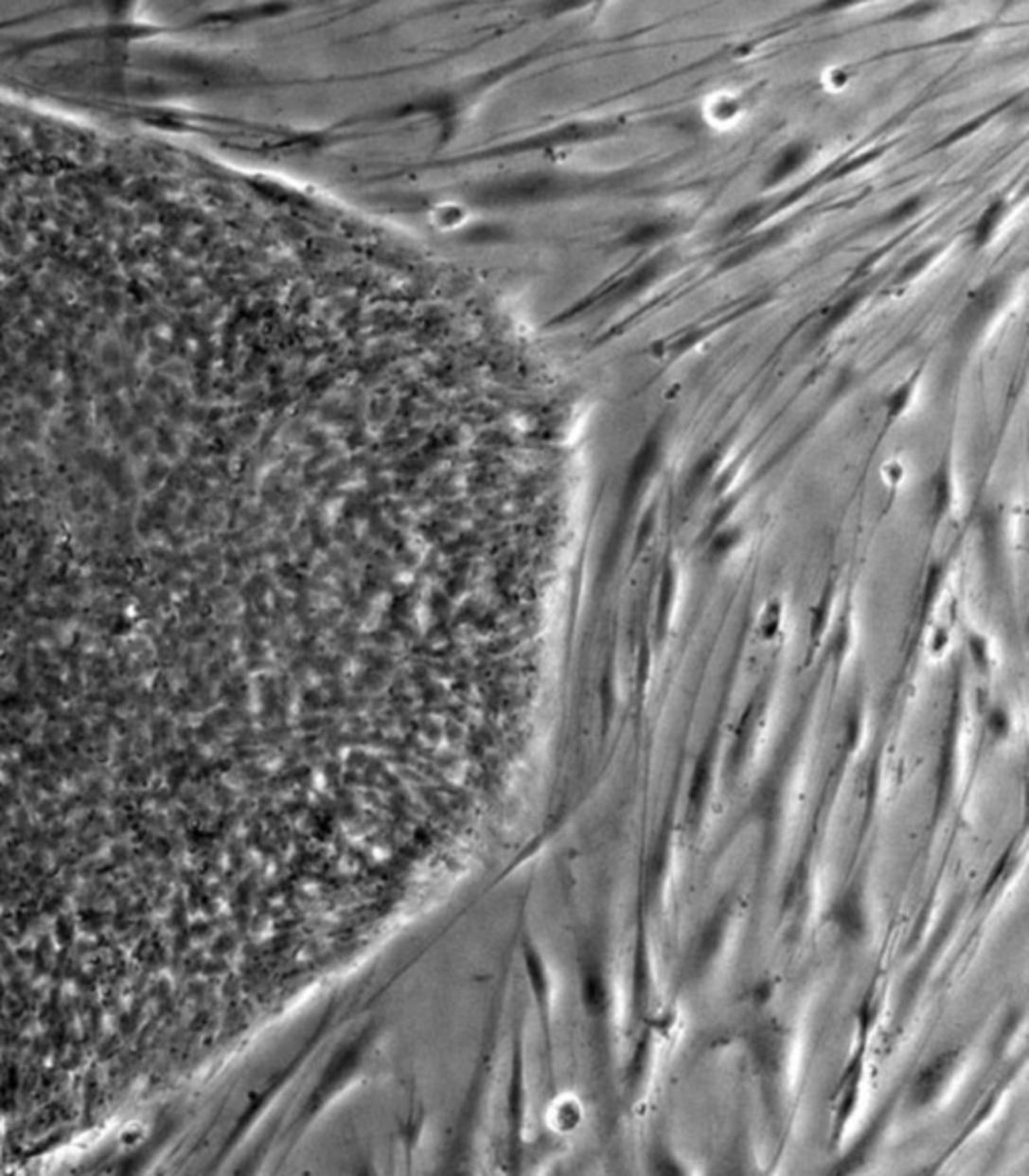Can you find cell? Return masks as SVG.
<instances>
[{
    "label": "cell",
    "instance_id": "15",
    "mask_svg": "<svg viewBox=\"0 0 1029 1176\" xmlns=\"http://www.w3.org/2000/svg\"><path fill=\"white\" fill-rule=\"evenodd\" d=\"M937 252H939L937 248H927V250L919 252L917 256H913V258L907 261V264L899 270V274L895 276L893 286H905L907 282H911V280H913V277H917V276H919V274H921V272H923V270L931 264V261L935 259Z\"/></svg>",
    "mask_w": 1029,
    "mask_h": 1176
},
{
    "label": "cell",
    "instance_id": "3",
    "mask_svg": "<svg viewBox=\"0 0 1029 1176\" xmlns=\"http://www.w3.org/2000/svg\"><path fill=\"white\" fill-rule=\"evenodd\" d=\"M523 961H525V970H527V977H529V986L533 989V998L539 1009V1016H541L543 1027H545V1038L547 1043L551 1042V1034H549V1022H551V991H549V975L545 970V963L539 955V952L535 950V945L529 941V937L523 939Z\"/></svg>",
    "mask_w": 1029,
    "mask_h": 1176
},
{
    "label": "cell",
    "instance_id": "1",
    "mask_svg": "<svg viewBox=\"0 0 1029 1176\" xmlns=\"http://www.w3.org/2000/svg\"><path fill=\"white\" fill-rule=\"evenodd\" d=\"M1005 294V286L1002 280H989L984 286H979L967 302V306L963 308V312L957 320V332L967 336V334H975L984 329L987 324V320L993 318L995 310L1000 308L1002 300Z\"/></svg>",
    "mask_w": 1029,
    "mask_h": 1176
},
{
    "label": "cell",
    "instance_id": "19",
    "mask_svg": "<svg viewBox=\"0 0 1029 1176\" xmlns=\"http://www.w3.org/2000/svg\"><path fill=\"white\" fill-rule=\"evenodd\" d=\"M771 998H772V986H771L769 982H764L762 986H758V988L754 989V1000H756L758 1004L769 1002Z\"/></svg>",
    "mask_w": 1029,
    "mask_h": 1176
},
{
    "label": "cell",
    "instance_id": "12",
    "mask_svg": "<svg viewBox=\"0 0 1029 1176\" xmlns=\"http://www.w3.org/2000/svg\"><path fill=\"white\" fill-rule=\"evenodd\" d=\"M583 1004L587 1009L592 1011V1014H603V1011H606V1006H608L606 979H603L601 973L595 970L587 971L583 977Z\"/></svg>",
    "mask_w": 1029,
    "mask_h": 1176
},
{
    "label": "cell",
    "instance_id": "8",
    "mask_svg": "<svg viewBox=\"0 0 1029 1176\" xmlns=\"http://www.w3.org/2000/svg\"><path fill=\"white\" fill-rule=\"evenodd\" d=\"M832 919H835L843 934L853 939H859L864 934V929H867L862 905L855 893H846L835 905V909H832Z\"/></svg>",
    "mask_w": 1029,
    "mask_h": 1176
},
{
    "label": "cell",
    "instance_id": "10",
    "mask_svg": "<svg viewBox=\"0 0 1029 1176\" xmlns=\"http://www.w3.org/2000/svg\"><path fill=\"white\" fill-rule=\"evenodd\" d=\"M860 302H862V292L855 290V292L844 294L843 298H839L835 304L828 308V312L825 314L823 322L819 324V329H816V336L821 338V336H826L830 332H835L839 326L843 322H846L848 316L855 312Z\"/></svg>",
    "mask_w": 1029,
    "mask_h": 1176
},
{
    "label": "cell",
    "instance_id": "11",
    "mask_svg": "<svg viewBox=\"0 0 1029 1176\" xmlns=\"http://www.w3.org/2000/svg\"><path fill=\"white\" fill-rule=\"evenodd\" d=\"M1005 216V202L1003 200H993L982 216H979L975 227H973V241L977 248L985 246V243L993 238V234L998 232V227L1002 223Z\"/></svg>",
    "mask_w": 1029,
    "mask_h": 1176
},
{
    "label": "cell",
    "instance_id": "17",
    "mask_svg": "<svg viewBox=\"0 0 1029 1176\" xmlns=\"http://www.w3.org/2000/svg\"><path fill=\"white\" fill-rule=\"evenodd\" d=\"M921 205H923V198H921V195H911V198H907V200H903V202H899V204H895V205L887 211V216H885V223H887V225H895V223L907 222V220H911L914 214H917V211L921 209Z\"/></svg>",
    "mask_w": 1029,
    "mask_h": 1176
},
{
    "label": "cell",
    "instance_id": "16",
    "mask_svg": "<svg viewBox=\"0 0 1029 1176\" xmlns=\"http://www.w3.org/2000/svg\"><path fill=\"white\" fill-rule=\"evenodd\" d=\"M776 238H778V232H771V234H764V236H760L756 241L748 243V246H744V248H742V250H738V252H734V254H732V256L724 261L722 268H730V266L744 264V261H748L750 258L758 256L762 250L771 248Z\"/></svg>",
    "mask_w": 1029,
    "mask_h": 1176
},
{
    "label": "cell",
    "instance_id": "6",
    "mask_svg": "<svg viewBox=\"0 0 1029 1176\" xmlns=\"http://www.w3.org/2000/svg\"><path fill=\"white\" fill-rule=\"evenodd\" d=\"M507 1114H509L511 1136L517 1142L521 1138L523 1122H525V1120H523V1118H525V1086H523V1061H521L519 1040H515L513 1076H511V1082H509V1096H507Z\"/></svg>",
    "mask_w": 1029,
    "mask_h": 1176
},
{
    "label": "cell",
    "instance_id": "9",
    "mask_svg": "<svg viewBox=\"0 0 1029 1176\" xmlns=\"http://www.w3.org/2000/svg\"><path fill=\"white\" fill-rule=\"evenodd\" d=\"M674 232L676 223L672 220H651L638 223L633 230H630L624 238V243L626 246H651V243L667 240Z\"/></svg>",
    "mask_w": 1029,
    "mask_h": 1176
},
{
    "label": "cell",
    "instance_id": "2",
    "mask_svg": "<svg viewBox=\"0 0 1029 1176\" xmlns=\"http://www.w3.org/2000/svg\"><path fill=\"white\" fill-rule=\"evenodd\" d=\"M363 1045H364V1042L356 1040V1042H352L348 1045V1048H345L340 1054L334 1056L332 1064L328 1066V1070L324 1072V1078H322L320 1084H318V1090L312 1094V1100L308 1102L306 1113L310 1116H314L318 1113V1108L324 1106V1102L328 1100V1096H332V1090H338V1086L345 1082V1072L350 1074V1070L356 1068L358 1056L363 1054Z\"/></svg>",
    "mask_w": 1029,
    "mask_h": 1176
},
{
    "label": "cell",
    "instance_id": "4",
    "mask_svg": "<svg viewBox=\"0 0 1029 1176\" xmlns=\"http://www.w3.org/2000/svg\"><path fill=\"white\" fill-rule=\"evenodd\" d=\"M953 1068H955L953 1052H945L937 1056L935 1060H931L913 1084V1090H911L913 1102L917 1106H927L931 1100H935L937 1094L943 1090L947 1078L951 1076Z\"/></svg>",
    "mask_w": 1029,
    "mask_h": 1176
},
{
    "label": "cell",
    "instance_id": "18",
    "mask_svg": "<svg viewBox=\"0 0 1029 1176\" xmlns=\"http://www.w3.org/2000/svg\"><path fill=\"white\" fill-rule=\"evenodd\" d=\"M762 211H764L762 204H748V205H744L736 216H732V220L728 223V230H742V227L754 223L762 216Z\"/></svg>",
    "mask_w": 1029,
    "mask_h": 1176
},
{
    "label": "cell",
    "instance_id": "5",
    "mask_svg": "<svg viewBox=\"0 0 1029 1176\" xmlns=\"http://www.w3.org/2000/svg\"><path fill=\"white\" fill-rule=\"evenodd\" d=\"M672 254L664 252L660 256H653L651 259H648L646 264H642L638 270H633L630 277L622 282V286L617 288V298L619 300H630L633 296H638L644 290H648L658 277L672 266Z\"/></svg>",
    "mask_w": 1029,
    "mask_h": 1176
},
{
    "label": "cell",
    "instance_id": "14",
    "mask_svg": "<svg viewBox=\"0 0 1029 1176\" xmlns=\"http://www.w3.org/2000/svg\"><path fill=\"white\" fill-rule=\"evenodd\" d=\"M754 1056L758 1064L772 1070L774 1060L780 1058V1038L772 1030H762L754 1038Z\"/></svg>",
    "mask_w": 1029,
    "mask_h": 1176
},
{
    "label": "cell",
    "instance_id": "7",
    "mask_svg": "<svg viewBox=\"0 0 1029 1176\" xmlns=\"http://www.w3.org/2000/svg\"><path fill=\"white\" fill-rule=\"evenodd\" d=\"M810 155H812V145L807 141H796L789 145L787 150H782V153L774 161V166L766 171L764 187L778 186L784 182V179L794 175L810 159Z\"/></svg>",
    "mask_w": 1029,
    "mask_h": 1176
},
{
    "label": "cell",
    "instance_id": "13",
    "mask_svg": "<svg viewBox=\"0 0 1029 1176\" xmlns=\"http://www.w3.org/2000/svg\"><path fill=\"white\" fill-rule=\"evenodd\" d=\"M724 925H726V915H724V911H718L714 918L710 919V923L706 925V929L701 931V935H700L698 961L706 963L718 952V947H720V943H722Z\"/></svg>",
    "mask_w": 1029,
    "mask_h": 1176
}]
</instances>
